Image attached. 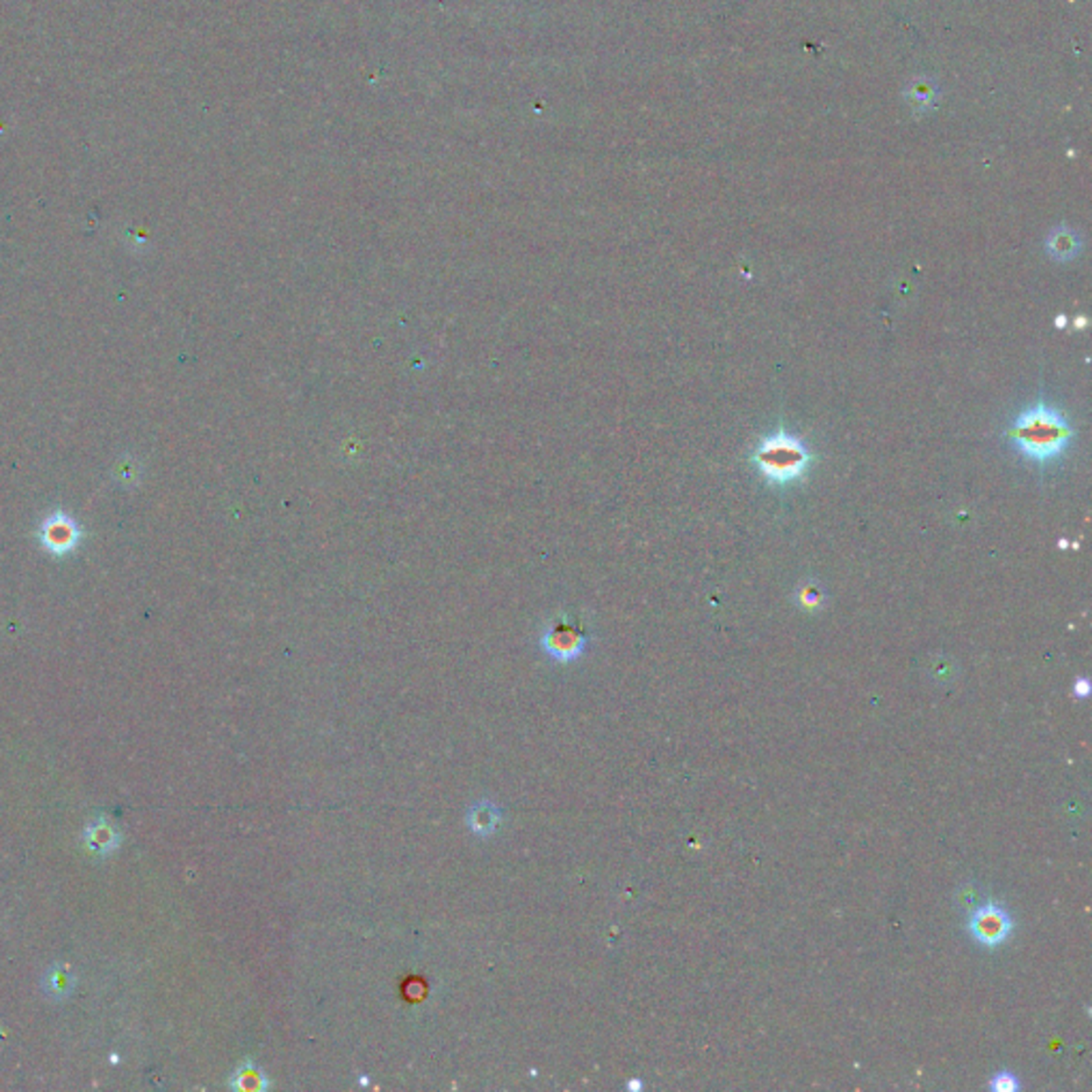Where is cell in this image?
Returning <instances> with one entry per match:
<instances>
[{"mask_svg": "<svg viewBox=\"0 0 1092 1092\" xmlns=\"http://www.w3.org/2000/svg\"><path fill=\"white\" fill-rule=\"evenodd\" d=\"M1007 440L1020 455L1037 463H1050L1065 455L1074 440V429L1059 410L1050 408L1044 399L1016 416L1007 429Z\"/></svg>", "mask_w": 1092, "mask_h": 1092, "instance_id": "cell-1", "label": "cell"}, {"mask_svg": "<svg viewBox=\"0 0 1092 1092\" xmlns=\"http://www.w3.org/2000/svg\"><path fill=\"white\" fill-rule=\"evenodd\" d=\"M811 461L813 456L807 444L798 435L787 434L786 429H779L777 434L759 440L753 453V463L762 478L777 486L792 485L802 478Z\"/></svg>", "mask_w": 1092, "mask_h": 1092, "instance_id": "cell-2", "label": "cell"}, {"mask_svg": "<svg viewBox=\"0 0 1092 1092\" xmlns=\"http://www.w3.org/2000/svg\"><path fill=\"white\" fill-rule=\"evenodd\" d=\"M587 634L585 629L580 628L578 623L570 621V619L559 617L555 619L553 623L546 625V629L542 632V638H540V647L542 651L549 655V657L557 659V662H574L578 659L580 655L585 653L587 649Z\"/></svg>", "mask_w": 1092, "mask_h": 1092, "instance_id": "cell-3", "label": "cell"}, {"mask_svg": "<svg viewBox=\"0 0 1092 1092\" xmlns=\"http://www.w3.org/2000/svg\"><path fill=\"white\" fill-rule=\"evenodd\" d=\"M969 932L975 943L995 950V947L1002 945L1009 939L1011 932H1014V917L1005 907L996 905V902L977 905L969 917Z\"/></svg>", "mask_w": 1092, "mask_h": 1092, "instance_id": "cell-4", "label": "cell"}, {"mask_svg": "<svg viewBox=\"0 0 1092 1092\" xmlns=\"http://www.w3.org/2000/svg\"><path fill=\"white\" fill-rule=\"evenodd\" d=\"M83 843L97 856H107L120 845V832L113 828V823L105 822V819H97L83 832Z\"/></svg>", "mask_w": 1092, "mask_h": 1092, "instance_id": "cell-5", "label": "cell"}, {"mask_svg": "<svg viewBox=\"0 0 1092 1092\" xmlns=\"http://www.w3.org/2000/svg\"><path fill=\"white\" fill-rule=\"evenodd\" d=\"M228 1086L233 1090H240V1092H262L269 1088V1080H267L265 1071L256 1065L255 1060L246 1059L241 1060V1065L233 1071L231 1080H228Z\"/></svg>", "mask_w": 1092, "mask_h": 1092, "instance_id": "cell-6", "label": "cell"}, {"mask_svg": "<svg viewBox=\"0 0 1092 1092\" xmlns=\"http://www.w3.org/2000/svg\"><path fill=\"white\" fill-rule=\"evenodd\" d=\"M1045 248H1047V252H1050V256L1054 258V261L1067 262V261H1071V258H1075L1077 255H1080L1081 240H1080V235H1077V233L1074 231V228L1060 226V228H1054V231L1050 233V237H1047V241H1045Z\"/></svg>", "mask_w": 1092, "mask_h": 1092, "instance_id": "cell-7", "label": "cell"}, {"mask_svg": "<svg viewBox=\"0 0 1092 1092\" xmlns=\"http://www.w3.org/2000/svg\"><path fill=\"white\" fill-rule=\"evenodd\" d=\"M501 811L493 802H474L468 811V826L474 835L491 837L499 828Z\"/></svg>", "mask_w": 1092, "mask_h": 1092, "instance_id": "cell-8", "label": "cell"}, {"mask_svg": "<svg viewBox=\"0 0 1092 1092\" xmlns=\"http://www.w3.org/2000/svg\"><path fill=\"white\" fill-rule=\"evenodd\" d=\"M43 992L49 996L52 1001H62L67 999L68 995L73 992L75 988V975L73 971L68 969L67 965H54L46 975H43Z\"/></svg>", "mask_w": 1092, "mask_h": 1092, "instance_id": "cell-9", "label": "cell"}, {"mask_svg": "<svg viewBox=\"0 0 1092 1092\" xmlns=\"http://www.w3.org/2000/svg\"><path fill=\"white\" fill-rule=\"evenodd\" d=\"M796 602L804 610H819L826 604V593L819 587L815 580H804L801 587L796 589Z\"/></svg>", "mask_w": 1092, "mask_h": 1092, "instance_id": "cell-10", "label": "cell"}, {"mask_svg": "<svg viewBox=\"0 0 1092 1092\" xmlns=\"http://www.w3.org/2000/svg\"><path fill=\"white\" fill-rule=\"evenodd\" d=\"M988 1086L995 1092H1016L1020 1088V1081H1017V1077L1011 1071H999V1074L992 1075Z\"/></svg>", "mask_w": 1092, "mask_h": 1092, "instance_id": "cell-11", "label": "cell"}, {"mask_svg": "<svg viewBox=\"0 0 1092 1092\" xmlns=\"http://www.w3.org/2000/svg\"><path fill=\"white\" fill-rule=\"evenodd\" d=\"M1074 696L1077 700H1086L1090 696V681L1086 677H1080L1074 681Z\"/></svg>", "mask_w": 1092, "mask_h": 1092, "instance_id": "cell-12", "label": "cell"}, {"mask_svg": "<svg viewBox=\"0 0 1092 1092\" xmlns=\"http://www.w3.org/2000/svg\"><path fill=\"white\" fill-rule=\"evenodd\" d=\"M1065 322H1067L1065 316H1060V319H1056V327H1060V329H1062V327H1065Z\"/></svg>", "mask_w": 1092, "mask_h": 1092, "instance_id": "cell-13", "label": "cell"}, {"mask_svg": "<svg viewBox=\"0 0 1092 1092\" xmlns=\"http://www.w3.org/2000/svg\"><path fill=\"white\" fill-rule=\"evenodd\" d=\"M640 1086H643L640 1081H629V1088H640Z\"/></svg>", "mask_w": 1092, "mask_h": 1092, "instance_id": "cell-14", "label": "cell"}]
</instances>
